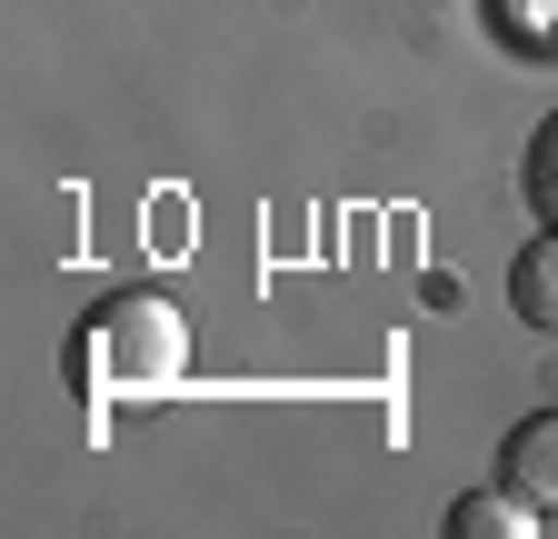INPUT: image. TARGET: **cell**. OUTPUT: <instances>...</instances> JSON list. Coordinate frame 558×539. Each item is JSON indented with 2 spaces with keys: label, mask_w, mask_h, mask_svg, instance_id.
Listing matches in <instances>:
<instances>
[{
  "label": "cell",
  "mask_w": 558,
  "mask_h": 539,
  "mask_svg": "<svg viewBox=\"0 0 558 539\" xmlns=\"http://www.w3.org/2000/svg\"><path fill=\"white\" fill-rule=\"evenodd\" d=\"M190 360V320L160 290H110L81 330H70V390L110 410V399H160Z\"/></svg>",
  "instance_id": "cell-1"
},
{
  "label": "cell",
  "mask_w": 558,
  "mask_h": 539,
  "mask_svg": "<svg viewBox=\"0 0 558 539\" xmlns=\"http://www.w3.org/2000/svg\"><path fill=\"white\" fill-rule=\"evenodd\" d=\"M499 480H509L538 519H558V410H538V420H519V430L499 440Z\"/></svg>",
  "instance_id": "cell-2"
},
{
  "label": "cell",
  "mask_w": 558,
  "mask_h": 539,
  "mask_svg": "<svg viewBox=\"0 0 558 539\" xmlns=\"http://www.w3.org/2000/svg\"><path fill=\"white\" fill-rule=\"evenodd\" d=\"M509 310L538 330V340H558V230H538V240L509 260Z\"/></svg>",
  "instance_id": "cell-3"
},
{
  "label": "cell",
  "mask_w": 558,
  "mask_h": 539,
  "mask_svg": "<svg viewBox=\"0 0 558 539\" xmlns=\"http://www.w3.org/2000/svg\"><path fill=\"white\" fill-rule=\"evenodd\" d=\"M529 529H538V510H529L509 480H499V490H469V500L449 510V539H529Z\"/></svg>",
  "instance_id": "cell-4"
},
{
  "label": "cell",
  "mask_w": 558,
  "mask_h": 539,
  "mask_svg": "<svg viewBox=\"0 0 558 539\" xmlns=\"http://www.w3.org/2000/svg\"><path fill=\"white\" fill-rule=\"evenodd\" d=\"M519 190H529V211H538V230H558V110L529 130V160H519Z\"/></svg>",
  "instance_id": "cell-5"
}]
</instances>
